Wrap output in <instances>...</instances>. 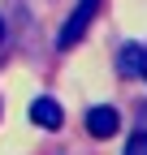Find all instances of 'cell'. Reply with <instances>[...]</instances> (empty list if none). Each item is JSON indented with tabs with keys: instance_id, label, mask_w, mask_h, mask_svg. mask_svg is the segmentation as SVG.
<instances>
[{
	"instance_id": "1",
	"label": "cell",
	"mask_w": 147,
	"mask_h": 155,
	"mask_svg": "<svg viewBox=\"0 0 147 155\" xmlns=\"http://www.w3.org/2000/svg\"><path fill=\"white\" fill-rule=\"evenodd\" d=\"M95 9H100V0H78V9L69 13V22L61 26V35H56V48H74L78 39L87 35V26H91V17H95Z\"/></svg>"
},
{
	"instance_id": "2",
	"label": "cell",
	"mask_w": 147,
	"mask_h": 155,
	"mask_svg": "<svg viewBox=\"0 0 147 155\" xmlns=\"http://www.w3.org/2000/svg\"><path fill=\"white\" fill-rule=\"evenodd\" d=\"M117 129H121V116H117V108L100 104V108H91V112H87V134H91V138H113Z\"/></svg>"
},
{
	"instance_id": "3",
	"label": "cell",
	"mask_w": 147,
	"mask_h": 155,
	"mask_svg": "<svg viewBox=\"0 0 147 155\" xmlns=\"http://www.w3.org/2000/svg\"><path fill=\"white\" fill-rule=\"evenodd\" d=\"M30 121L39 125V129H61L65 125V112H61L56 99H35L30 104Z\"/></svg>"
},
{
	"instance_id": "4",
	"label": "cell",
	"mask_w": 147,
	"mask_h": 155,
	"mask_svg": "<svg viewBox=\"0 0 147 155\" xmlns=\"http://www.w3.org/2000/svg\"><path fill=\"white\" fill-rule=\"evenodd\" d=\"M138 56H143L138 43H125V52H121V69H125V73H138Z\"/></svg>"
},
{
	"instance_id": "5",
	"label": "cell",
	"mask_w": 147,
	"mask_h": 155,
	"mask_svg": "<svg viewBox=\"0 0 147 155\" xmlns=\"http://www.w3.org/2000/svg\"><path fill=\"white\" fill-rule=\"evenodd\" d=\"M125 155H147V129H138L130 142H125Z\"/></svg>"
},
{
	"instance_id": "6",
	"label": "cell",
	"mask_w": 147,
	"mask_h": 155,
	"mask_svg": "<svg viewBox=\"0 0 147 155\" xmlns=\"http://www.w3.org/2000/svg\"><path fill=\"white\" fill-rule=\"evenodd\" d=\"M138 73H143V82H147V52L138 56Z\"/></svg>"
},
{
	"instance_id": "7",
	"label": "cell",
	"mask_w": 147,
	"mask_h": 155,
	"mask_svg": "<svg viewBox=\"0 0 147 155\" xmlns=\"http://www.w3.org/2000/svg\"><path fill=\"white\" fill-rule=\"evenodd\" d=\"M0 39H5V22H0Z\"/></svg>"
}]
</instances>
